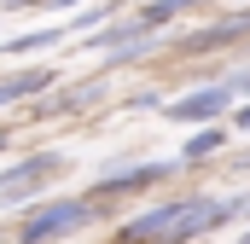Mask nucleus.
I'll list each match as a JSON object with an SVG mask.
<instances>
[{
	"instance_id": "1",
	"label": "nucleus",
	"mask_w": 250,
	"mask_h": 244,
	"mask_svg": "<svg viewBox=\"0 0 250 244\" xmlns=\"http://www.w3.org/2000/svg\"><path fill=\"white\" fill-rule=\"evenodd\" d=\"M227 221H233V203L227 198L181 192V198H169V203L123 221L117 227V244H192V239H204V233H215V227H227Z\"/></svg>"
},
{
	"instance_id": "2",
	"label": "nucleus",
	"mask_w": 250,
	"mask_h": 244,
	"mask_svg": "<svg viewBox=\"0 0 250 244\" xmlns=\"http://www.w3.org/2000/svg\"><path fill=\"white\" fill-rule=\"evenodd\" d=\"M93 215H99L93 198H41L35 209H23V221H18V244H59V239H76Z\"/></svg>"
},
{
	"instance_id": "3",
	"label": "nucleus",
	"mask_w": 250,
	"mask_h": 244,
	"mask_svg": "<svg viewBox=\"0 0 250 244\" xmlns=\"http://www.w3.org/2000/svg\"><path fill=\"white\" fill-rule=\"evenodd\" d=\"M233 99H239L233 81H209V87H192V93H181V99H169L163 117L187 122V128H209V122H221L227 111H233Z\"/></svg>"
},
{
	"instance_id": "4",
	"label": "nucleus",
	"mask_w": 250,
	"mask_h": 244,
	"mask_svg": "<svg viewBox=\"0 0 250 244\" xmlns=\"http://www.w3.org/2000/svg\"><path fill=\"white\" fill-rule=\"evenodd\" d=\"M59 169H64V151H29V157H18L12 169H0V203H23L35 186H47Z\"/></svg>"
},
{
	"instance_id": "5",
	"label": "nucleus",
	"mask_w": 250,
	"mask_h": 244,
	"mask_svg": "<svg viewBox=\"0 0 250 244\" xmlns=\"http://www.w3.org/2000/svg\"><path fill=\"white\" fill-rule=\"evenodd\" d=\"M175 169H181V163H128L123 157V163H111V169L93 181V203H99V198H123V192H146V186L169 181Z\"/></svg>"
},
{
	"instance_id": "6",
	"label": "nucleus",
	"mask_w": 250,
	"mask_h": 244,
	"mask_svg": "<svg viewBox=\"0 0 250 244\" xmlns=\"http://www.w3.org/2000/svg\"><path fill=\"white\" fill-rule=\"evenodd\" d=\"M198 6H209V0H146V6L134 12V23H140L146 35H157L163 23H175L181 12H198Z\"/></svg>"
},
{
	"instance_id": "7",
	"label": "nucleus",
	"mask_w": 250,
	"mask_h": 244,
	"mask_svg": "<svg viewBox=\"0 0 250 244\" xmlns=\"http://www.w3.org/2000/svg\"><path fill=\"white\" fill-rule=\"evenodd\" d=\"M239 35H250V6L245 12H233V18H215L204 35H192L187 53H204V47H221V41H239Z\"/></svg>"
},
{
	"instance_id": "8",
	"label": "nucleus",
	"mask_w": 250,
	"mask_h": 244,
	"mask_svg": "<svg viewBox=\"0 0 250 244\" xmlns=\"http://www.w3.org/2000/svg\"><path fill=\"white\" fill-rule=\"evenodd\" d=\"M221 145H227V128H221V122H209V128H198L187 145H181V163H209Z\"/></svg>"
},
{
	"instance_id": "9",
	"label": "nucleus",
	"mask_w": 250,
	"mask_h": 244,
	"mask_svg": "<svg viewBox=\"0 0 250 244\" xmlns=\"http://www.w3.org/2000/svg\"><path fill=\"white\" fill-rule=\"evenodd\" d=\"M64 35H70L64 23H47V29H29V35H12V41H6V53H41V47H59Z\"/></svg>"
},
{
	"instance_id": "10",
	"label": "nucleus",
	"mask_w": 250,
	"mask_h": 244,
	"mask_svg": "<svg viewBox=\"0 0 250 244\" xmlns=\"http://www.w3.org/2000/svg\"><path fill=\"white\" fill-rule=\"evenodd\" d=\"M6 12H47V6H82V0H0Z\"/></svg>"
},
{
	"instance_id": "11",
	"label": "nucleus",
	"mask_w": 250,
	"mask_h": 244,
	"mask_svg": "<svg viewBox=\"0 0 250 244\" xmlns=\"http://www.w3.org/2000/svg\"><path fill=\"white\" fill-rule=\"evenodd\" d=\"M105 18H117V6H87V12H82V18H76L70 29H87V23H105Z\"/></svg>"
},
{
	"instance_id": "12",
	"label": "nucleus",
	"mask_w": 250,
	"mask_h": 244,
	"mask_svg": "<svg viewBox=\"0 0 250 244\" xmlns=\"http://www.w3.org/2000/svg\"><path fill=\"white\" fill-rule=\"evenodd\" d=\"M227 203H233V221H239V215H250V192H245V198H227Z\"/></svg>"
},
{
	"instance_id": "13",
	"label": "nucleus",
	"mask_w": 250,
	"mask_h": 244,
	"mask_svg": "<svg viewBox=\"0 0 250 244\" xmlns=\"http://www.w3.org/2000/svg\"><path fill=\"white\" fill-rule=\"evenodd\" d=\"M239 169H250V151H245V157H239Z\"/></svg>"
},
{
	"instance_id": "14",
	"label": "nucleus",
	"mask_w": 250,
	"mask_h": 244,
	"mask_svg": "<svg viewBox=\"0 0 250 244\" xmlns=\"http://www.w3.org/2000/svg\"><path fill=\"white\" fill-rule=\"evenodd\" d=\"M6 145H12V140H6V134H0V151H6Z\"/></svg>"
},
{
	"instance_id": "15",
	"label": "nucleus",
	"mask_w": 250,
	"mask_h": 244,
	"mask_svg": "<svg viewBox=\"0 0 250 244\" xmlns=\"http://www.w3.org/2000/svg\"><path fill=\"white\" fill-rule=\"evenodd\" d=\"M239 244H250V233H245V239H239Z\"/></svg>"
},
{
	"instance_id": "16",
	"label": "nucleus",
	"mask_w": 250,
	"mask_h": 244,
	"mask_svg": "<svg viewBox=\"0 0 250 244\" xmlns=\"http://www.w3.org/2000/svg\"><path fill=\"white\" fill-rule=\"evenodd\" d=\"M0 111H6V99H0Z\"/></svg>"
}]
</instances>
